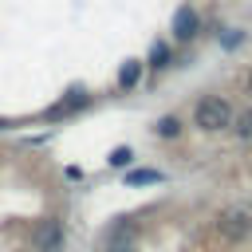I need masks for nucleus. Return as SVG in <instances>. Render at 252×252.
I'll list each match as a JSON object with an SVG mask.
<instances>
[{
	"mask_svg": "<svg viewBox=\"0 0 252 252\" xmlns=\"http://www.w3.org/2000/svg\"><path fill=\"white\" fill-rule=\"evenodd\" d=\"M146 181H161V173H158V169H138V173H130V185H146Z\"/></svg>",
	"mask_w": 252,
	"mask_h": 252,
	"instance_id": "nucleus-10",
	"label": "nucleus"
},
{
	"mask_svg": "<svg viewBox=\"0 0 252 252\" xmlns=\"http://www.w3.org/2000/svg\"><path fill=\"white\" fill-rule=\"evenodd\" d=\"M169 63V47L165 43H154V51H150V67H165Z\"/></svg>",
	"mask_w": 252,
	"mask_h": 252,
	"instance_id": "nucleus-8",
	"label": "nucleus"
},
{
	"mask_svg": "<svg viewBox=\"0 0 252 252\" xmlns=\"http://www.w3.org/2000/svg\"><path fill=\"white\" fill-rule=\"evenodd\" d=\"M197 35V12L193 8H177L173 16V39H193Z\"/></svg>",
	"mask_w": 252,
	"mask_h": 252,
	"instance_id": "nucleus-4",
	"label": "nucleus"
},
{
	"mask_svg": "<svg viewBox=\"0 0 252 252\" xmlns=\"http://www.w3.org/2000/svg\"><path fill=\"white\" fill-rule=\"evenodd\" d=\"M232 130H236L240 142H252V110H240V114L232 118Z\"/></svg>",
	"mask_w": 252,
	"mask_h": 252,
	"instance_id": "nucleus-6",
	"label": "nucleus"
},
{
	"mask_svg": "<svg viewBox=\"0 0 252 252\" xmlns=\"http://www.w3.org/2000/svg\"><path fill=\"white\" fill-rule=\"evenodd\" d=\"M232 118H236V114H232L228 98H220V94H205V98H197V106H193V126L205 130V134L228 130Z\"/></svg>",
	"mask_w": 252,
	"mask_h": 252,
	"instance_id": "nucleus-1",
	"label": "nucleus"
},
{
	"mask_svg": "<svg viewBox=\"0 0 252 252\" xmlns=\"http://www.w3.org/2000/svg\"><path fill=\"white\" fill-rule=\"evenodd\" d=\"M130 158H134V154H130V146H118V150L110 154V165H130Z\"/></svg>",
	"mask_w": 252,
	"mask_h": 252,
	"instance_id": "nucleus-11",
	"label": "nucleus"
},
{
	"mask_svg": "<svg viewBox=\"0 0 252 252\" xmlns=\"http://www.w3.org/2000/svg\"><path fill=\"white\" fill-rule=\"evenodd\" d=\"M138 75H142V67H138L134 59H130V63H126V67L118 71V83H122V87H134V83H138Z\"/></svg>",
	"mask_w": 252,
	"mask_h": 252,
	"instance_id": "nucleus-7",
	"label": "nucleus"
},
{
	"mask_svg": "<svg viewBox=\"0 0 252 252\" xmlns=\"http://www.w3.org/2000/svg\"><path fill=\"white\" fill-rule=\"evenodd\" d=\"M130 236H134V224H118V228L110 232V248H106V252H134Z\"/></svg>",
	"mask_w": 252,
	"mask_h": 252,
	"instance_id": "nucleus-5",
	"label": "nucleus"
},
{
	"mask_svg": "<svg viewBox=\"0 0 252 252\" xmlns=\"http://www.w3.org/2000/svg\"><path fill=\"white\" fill-rule=\"evenodd\" d=\"M63 220H55V217H47V220H39V228H35V252H63Z\"/></svg>",
	"mask_w": 252,
	"mask_h": 252,
	"instance_id": "nucleus-3",
	"label": "nucleus"
},
{
	"mask_svg": "<svg viewBox=\"0 0 252 252\" xmlns=\"http://www.w3.org/2000/svg\"><path fill=\"white\" fill-rule=\"evenodd\" d=\"M217 232H220L224 240H244V236L252 232V209L232 205V209L217 213Z\"/></svg>",
	"mask_w": 252,
	"mask_h": 252,
	"instance_id": "nucleus-2",
	"label": "nucleus"
},
{
	"mask_svg": "<svg viewBox=\"0 0 252 252\" xmlns=\"http://www.w3.org/2000/svg\"><path fill=\"white\" fill-rule=\"evenodd\" d=\"M158 134H161V138H177V134H181V122H177V118H161V122H158Z\"/></svg>",
	"mask_w": 252,
	"mask_h": 252,
	"instance_id": "nucleus-9",
	"label": "nucleus"
},
{
	"mask_svg": "<svg viewBox=\"0 0 252 252\" xmlns=\"http://www.w3.org/2000/svg\"><path fill=\"white\" fill-rule=\"evenodd\" d=\"M248 91H252V75H248Z\"/></svg>",
	"mask_w": 252,
	"mask_h": 252,
	"instance_id": "nucleus-12",
	"label": "nucleus"
}]
</instances>
